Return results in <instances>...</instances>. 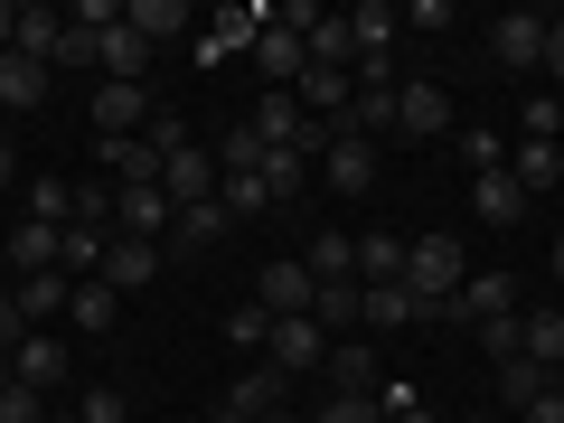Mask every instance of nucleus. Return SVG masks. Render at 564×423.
Instances as JSON below:
<instances>
[{
  "label": "nucleus",
  "mask_w": 564,
  "mask_h": 423,
  "mask_svg": "<svg viewBox=\"0 0 564 423\" xmlns=\"http://www.w3.org/2000/svg\"><path fill=\"white\" fill-rule=\"evenodd\" d=\"M470 282V254H462V236H423V245H404V292H414V311L433 321V311L452 302Z\"/></svg>",
  "instance_id": "nucleus-1"
},
{
  "label": "nucleus",
  "mask_w": 564,
  "mask_h": 423,
  "mask_svg": "<svg viewBox=\"0 0 564 423\" xmlns=\"http://www.w3.org/2000/svg\"><path fill=\"white\" fill-rule=\"evenodd\" d=\"M433 321H452V329H480V321H518V282H508V273H480V263H470V282L452 292L443 311H433Z\"/></svg>",
  "instance_id": "nucleus-2"
},
{
  "label": "nucleus",
  "mask_w": 564,
  "mask_h": 423,
  "mask_svg": "<svg viewBox=\"0 0 564 423\" xmlns=\"http://www.w3.org/2000/svg\"><path fill=\"white\" fill-rule=\"evenodd\" d=\"M311 292H321V282H311L302 254H273V263H263V282H254V302L273 311V321H311Z\"/></svg>",
  "instance_id": "nucleus-3"
},
{
  "label": "nucleus",
  "mask_w": 564,
  "mask_h": 423,
  "mask_svg": "<svg viewBox=\"0 0 564 423\" xmlns=\"http://www.w3.org/2000/svg\"><path fill=\"white\" fill-rule=\"evenodd\" d=\"M263 358H273L282 377H321V367H329V329H321V321H273Z\"/></svg>",
  "instance_id": "nucleus-4"
},
{
  "label": "nucleus",
  "mask_w": 564,
  "mask_h": 423,
  "mask_svg": "<svg viewBox=\"0 0 564 423\" xmlns=\"http://www.w3.org/2000/svg\"><path fill=\"white\" fill-rule=\"evenodd\" d=\"M489 57H499L508 76L545 66V10H499V29H489Z\"/></svg>",
  "instance_id": "nucleus-5"
},
{
  "label": "nucleus",
  "mask_w": 564,
  "mask_h": 423,
  "mask_svg": "<svg viewBox=\"0 0 564 423\" xmlns=\"http://www.w3.org/2000/svg\"><path fill=\"white\" fill-rule=\"evenodd\" d=\"M151 57H161V47L141 39L132 20H113V29H104V39H95V66H104V76H113V85H141V76H151Z\"/></svg>",
  "instance_id": "nucleus-6"
},
{
  "label": "nucleus",
  "mask_w": 564,
  "mask_h": 423,
  "mask_svg": "<svg viewBox=\"0 0 564 423\" xmlns=\"http://www.w3.org/2000/svg\"><path fill=\"white\" fill-rule=\"evenodd\" d=\"M113 217H122V236H141V245H170V188H113Z\"/></svg>",
  "instance_id": "nucleus-7"
},
{
  "label": "nucleus",
  "mask_w": 564,
  "mask_h": 423,
  "mask_svg": "<svg viewBox=\"0 0 564 423\" xmlns=\"http://www.w3.org/2000/svg\"><path fill=\"white\" fill-rule=\"evenodd\" d=\"M395 132H404V141L452 132V95H443V85H395Z\"/></svg>",
  "instance_id": "nucleus-8"
},
{
  "label": "nucleus",
  "mask_w": 564,
  "mask_h": 423,
  "mask_svg": "<svg viewBox=\"0 0 564 423\" xmlns=\"http://www.w3.org/2000/svg\"><path fill=\"white\" fill-rule=\"evenodd\" d=\"M161 188H170V207H207V198H217V151H198V141H188L180 161L161 170Z\"/></svg>",
  "instance_id": "nucleus-9"
},
{
  "label": "nucleus",
  "mask_w": 564,
  "mask_h": 423,
  "mask_svg": "<svg viewBox=\"0 0 564 423\" xmlns=\"http://www.w3.org/2000/svg\"><path fill=\"white\" fill-rule=\"evenodd\" d=\"M321 377H329V395H377V348H367V339H329V367H321Z\"/></svg>",
  "instance_id": "nucleus-10"
},
{
  "label": "nucleus",
  "mask_w": 564,
  "mask_h": 423,
  "mask_svg": "<svg viewBox=\"0 0 564 423\" xmlns=\"http://www.w3.org/2000/svg\"><path fill=\"white\" fill-rule=\"evenodd\" d=\"M470 217H480V226H518L527 217V188L508 180V170H470Z\"/></svg>",
  "instance_id": "nucleus-11"
},
{
  "label": "nucleus",
  "mask_w": 564,
  "mask_h": 423,
  "mask_svg": "<svg viewBox=\"0 0 564 423\" xmlns=\"http://www.w3.org/2000/svg\"><path fill=\"white\" fill-rule=\"evenodd\" d=\"M161 245H141V236H113V254H104V273L95 282H113V292H141V282H161Z\"/></svg>",
  "instance_id": "nucleus-12"
},
{
  "label": "nucleus",
  "mask_w": 564,
  "mask_h": 423,
  "mask_svg": "<svg viewBox=\"0 0 564 423\" xmlns=\"http://www.w3.org/2000/svg\"><path fill=\"white\" fill-rule=\"evenodd\" d=\"M282 386H292V377H282L273 358H254L236 386H226V414H254V423H263V414H282Z\"/></svg>",
  "instance_id": "nucleus-13"
},
{
  "label": "nucleus",
  "mask_w": 564,
  "mask_h": 423,
  "mask_svg": "<svg viewBox=\"0 0 564 423\" xmlns=\"http://www.w3.org/2000/svg\"><path fill=\"white\" fill-rule=\"evenodd\" d=\"M104 254H113V245H104V217H76V226L57 236V273H66V282H95Z\"/></svg>",
  "instance_id": "nucleus-14"
},
{
  "label": "nucleus",
  "mask_w": 564,
  "mask_h": 423,
  "mask_svg": "<svg viewBox=\"0 0 564 423\" xmlns=\"http://www.w3.org/2000/svg\"><path fill=\"white\" fill-rule=\"evenodd\" d=\"M254 66L273 76V95H292V85H302V66H311V47L292 39V29H273V20H263V39H254Z\"/></svg>",
  "instance_id": "nucleus-15"
},
{
  "label": "nucleus",
  "mask_w": 564,
  "mask_h": 423,
  "mask_svg": "<svg viewBox=\"0 0 564 423\" xmlns=\"http://www.w3.org/2000/svg\"><path fill=\"white\" fill-rule=\"evenodd\" d=\"M141 122H151V95H141V85H104L95 95V132L104 141H132Z\"/></svg>",
  "instance_id": "nucleus-16"
},
{
  "label": "nucleus",
  "mask_w": 564,
  "mask_h": 423,
  "mask_svg": "<svg viewBox=\"0 0 564 423\" xmlns=\"http://www.w3.org/2000/svg\"><path fill=\"white\" fill-rule=\"evenodd\" d=\"M536 395H555V367L527 358V348H518V358H499V404H508V414H527Z\"/></svg>",
  "instance_id": "nucleus-17"
},
{
  "label": "nucleus",
  "mask_w": 564,
  "mask_h": 423,
  "mask_svg": "<svg viewBox=\"0 0 564 423\" xmlns=\"http://www.w3.org/2000/svg\"><path fill=\"white\" fill-rule=\"evenodd\" d=\"M321 180L329 188H348V198H358V188H377V141H329V161H321Z\"/></svg>",
  "instance_id": "nucleus-18"
},
{
  "label": "nucleus",
  "mask_w": 564,
  "mask_h": 423,
  "mask_svg": "<svg viewBox=\"0 0 564 423\" xmlns=\"http://www.w3.org/2000/svg\"><path fill=\"white\" fill-rule=\"evenodd\" d=\"M122 20H132L151 47H170V39H188V29H198V10H188V0H132Z\"/></svg>",
  "instance_id": "nucleus-19"
},
{
  "label": "nucleus",
  "mask_w": 564,
  "mask_h": 423,
  "mask_svg": "<svg viewBox=\"0 0 564 423\" xmlns=\"http://www.w3.org/2000/svg\"><path fill=\"white\" fill-rule=\"evenodd\" d=\"M311 321H321L329 339H339V329H367V292L358 282H321V292H311Z\"/></svg>",
  "instance_id": "nucleus-20"
},
{
  "label": "nucleus",
  "mask_w": 564,
  "mask_h": 423,
  "mask_svg": "<svg viewBox=\"0 0 564 423\" xmlns=\"http://www.w3.org/2000/svg\"><path fill=\"white\" fill-rule=\"evenodd\" d=\"M10 377H20V386H57V377H66V339L29 329V339H20V358H10Z\"/></svg>",
  "instance_id": "nucleus-21"
},
{
  "label": "nucleus",
  "mask_w": 564,
  "mask_h": 423,
  "mask_svg": "<svg viewBox=\"0 0 564 423\" xmlns=\"http://www.w3.org/2000/svg\"><path fill=\"white\" fill-rule=\"evenodd\" d=\"M0 104H10V113H29V104H47V66L10 47V57H0Z\"/></svg>",
  "instance_id": "nucleus-22"
},
{
  "label": "nucleus",
  "mask_w": 564,
  "mask_h": 423,
  "mask_svg": "<svg viewBox=\"0 0 564 423\" xmlns=\"http://www.w3.org/2000/svg\"><path fill=\"white\" fill-rule=\"evenodd\" d=\"M302 104H292V95H263L254 104V141H263V151H292V141H302Z\"/></svg>",
  "instance_id": "nucleus-23"
},
{
  "label": "nucleus",
  "mask_w": 564,
  "mask_h": 423,
  "mask_svg": "<svg viewBox=\"0 0 564 423\" xmlns=\"http://www.w3.org/2000/svg\"><path fill=\"white\" fill-rule=\"evenodd\" d=\"M57 39H66V10H20V39H10V47H20V57H39L47 76H57Z\"/></svg>",
  "instance_id": "nucleus-24"
},
{
  "label": "nucleus",
  "mask_w": 564,
  "mask_h": 423,
  "mask_svg": "<svg viewBox=\"0 0 564 423\" xmlns=\"http://www.w3.org/2000/svg\"><path fill=\"white\" fill-rule=\"evenodd\" d=\"M302 263H311V282H358V236H311Z\"/></svg>",
  "instance_id": "nucleus-25"
},
{
  "label": "nucleus",
  "mask_w": 564,
  "mask_h": 423,
  "mask_svg": "<svg viewBox=\"0 0 564 423\" xmlns=\"http://www.w3.org/2000/svg\"><path fill=\"white\" fill-rule=\"evenodd\" d=\"M358 282H404V236L367 226V236H358Z\"/></svg>",
  "instance_id": "nucleus-26"
},
{
  "label": "nucleus",
  "mask_w": 564,
  "mask_h": 423,
  "mask_svg": "<svg viewBox=\"0 0 564 423\" xmlns=\"http://www.w3.org/2000/svg\"><path fill=\"white\" fill-rule=\"evenodd\" d=\"M57 236H66V226H20V236L0 245V263H20V273H57Z\"/></svg>",
  "instance_id": "nucleus-27"
},
{
  "label": "nucleus",
  "mask_w": 564,
  "mask_h": 423,
  "mask_svg": "<svg viewBox=\"0 0 564 423\" xmlns=\"http://www.w3.org/2000/svg\"><path fill=\"white\" fill-rule=\"evenodd\" d=\"M358 292H367V329H414V321H423L404 282H358Z\"/></svg>",
  "instance_id": "nucleus-28"
},
{
  "label": "nucleus",
  "mask_w": 564,
  "mask_h": 423,
  "mask_svg": "<svg viewBox=\"0 0 564 423\" xmlns=\"http://www.w3.org/2000/svg\"><path fill=\"white\" fill-rule=\"evenodd\" d=\"M66 292H76L66 273H20V292H10V302H20L29 329H39V321H57V311H66Z\"/></svg>",
  "instance_id": "nucleus-29"
},
{
  "label": "nucleus",
  "mask_w": 564,
  "mask_h": 423,
  "mask_svg": "<svg viewBox=\"0 0 564 423\" xmlns=\"http://www.w3.org/2000/svg\"><path fill=\"white\" fill-rule=\"evenodd\" d=\"M348 29H358V57H386V47L404 39V10H386V0H367V10H348Z\"/></svg>",
  "instance_id": "nucleus-30"
},
{
  "label": "nucleus",
  "mask_w": 564,
  "mask_h": 423,
  "mask_svg": "<svg viewBox=\"0 0 564 423\" xmlns=\"http://www.w3.org/2000/svg\"><path fill=\"white\" fill-rule=\"evenodd\" d=\"M518 188H564V141H518Z\"/></svg>",
  "instance_id": "nucleus-31"
},
{
  "label": "nucleus",
  "mask_w": 564,
  "mask_h": 423,
  "mask_svg": "<svg viewBox=\"0 0 564 423\" xmlns=\"http://www.w3.org/2000/svg\"><path fill=\"white\" fill-rule=\"evenodd\" d=\"M254 39H263V10H217L207 39H198V57H226V47H254Z\"/></svg>",
  "instance_id": "nucleus-32"
},
{
  "label": "nucleus",
  "mask_w": 564,
  "mask_h": 423,
  "mask_svg": "<svg viewBox=\"0 0 564 423\" xmlns=\"http://www.w3.org/2000/svg\"><path fill=\"white\" fill-rule=\"evenodd\" d=\"M518 348L545 367H564V311H518Z\"/></svg>",
  "instance_id": "nucleus-33"
},
{
  "label": "nucleus",
  "mask_w": 564,
  "mask_h": 423,
  "mask_svg": "<svg viewBox=\"0 0 564 423\" xmlns=\"http://www.w3.org/2000/svg\"><path fill=\"white\" fill-rule=\"evenodd\" d=\"M254 180L273 188V207H292V198L311 188V161H302V151H263V170H254Z\"/></svg>",
  "instance_id": "nucleus-34"
},
{
  "label": "nucleus",
  "mask_w": 564,
  "mask_h": 423,
  "mask_svg": "<svg viewBox=\"0 0 564 423\" xmlns=\"http://www.w3.org/2000/svg\"><path fill=\"white\" fill-rule=\"evenodd\" d=\"M113 311H122L113 282H76V292H66V321L76 329H113Z\"/></svg>",
  "instance_id": "nucleus-35"
},
{
  "label": "nucleus",
  "mask_w": 564,
  "mask_h": 423,
  "mask_svg": "<svg viewBox=\"0 0 564 423\" xmlns=\"http://www.w3.org/2000/svg\"><path fill=\"white\" fill-rule=\"evenodd\" d=\"M302 47H311V66H348V76H358V29L348 20H321Z\"/></svg>",
  "instance_id": "nucleus-36"
},
{
  "label": "nucleus",
  "mask_w": 564,
  "mask_h": 423,
  "mask_svg": "<svg viewBox=\"0 0 564 423\" xmlns=\"http://www.w3.org/2000/svg\"><path fill=\"white\" fill-rule=\"evenodd\" d=\"M29 226H76V188H66V180H39V188H29Z\"/></svg>",
  "instance_id": "nucleus-37"
},
{
  "label": "nucleus",
  "mask_w": 564,
  "mask_h": 423,
  "mask_svg": "<svg viewBox=\"0 0 564 423\" xmlns=\"http://www.w3.org/2000/svg\"><path fill=\"white\" fill-rule=\"evenodd\" d=\"M47 414H57V404H47V386H20V377L0 386V423H47Z\"/></svg>",
  "instance_id": "nucleus-38"
},
{
  "label": "nucleus",
  "mask_w": 564,
  "mask_h": 423,
  "mask_svg": "<svg viewBox=\"0 0 564 423\" xmlns=\"http://www.w3.org/2000/svg\"><path fill=\"white\" fill-rule=\"evenodd\" d=\"M217 207H226V217H263L273 188H263V180H217Z\"/></svg>",
  "instance_id": "nucleus-39"
},
{
  "label": "nucleus",
  "mask_w": 564,
  "mask_h": 423,
  "mask_svg": "<svg viewBox=\"0 0 564 423\" xmlns=\"http://www.w3.org/2000/svg\"><path fill=\"white\" fill-rule=\"evenodd\" d=\"M311 423H386V404L377 395H329V404H311Z\"/></svg>",
  "instance_id": "nucleus-40"
},
{
  "label": "nucleus",
  "mask_w": 564,
  "mask_h": 423,
  "mask_svg": "<svg viewBox=\"0 0 564 423\" xmlns=\"http://www.w3.org/2000/svg\"><path fill=\"white\" fill-rule=\"evenodd\" d=\"M226 339H236V348H263V339H273V311H263V302L226 311Z\"/></svg>",
  "instance_id": "nucleus-41"
},
{
  "label": "nucleus",
  "mask_w": 564,
  "mask_h": 423,
  "mask_svg": "<svg viewBox=\"0 0 564 423\" xmlns=\"http://www.w3.org/2000/svg\"><path fill=\"white\" fill-rule=\"evenodd\" d=\"M518 122H527V141H555V132H564V104L536 95V104H518Z\"/></svg>",
  "instance_id": "nucleus-42"
},
{
  "label": "nucleus",
  "mask_w": 564,
  "mask_h": 423,
  "mask_svg": "<svg viewBox=\"0 0 564 423\" xmlns=\"http://www.w3.org/2000/svg\"><path fill=\"white\" fill-rule=\"evenodd\" d=\"M20 339H29V311L0 292V358H20Z\"/></svg>",
  "instance_id": "nucleus-43"
},
{
  "label": "nucleus",
  "mask_w": 564,
  "mask_h": 423,
  "mask_svg": "<svg viewBox=\"0 0 564 423\" xmlns=\"http://www.w3.org/2000/svg\"><path fill=\"white\" fill-rule=\"evenodd\" d=\"M57 66H95V29H76V20H66V39H57Z\"/></svg>",
  "instance_id": "nucleus-44"
},
{
  "label": "nucleus",
  "mask_w": 564,
  "mask_h": 423,
  "mask_svg": "<svg viewBox=\"0 0 564 423\" xmlns=\"http://www.w3.org/2000/svg\"><path fill=\"white\" fill-rule=\"evenodd\" d=\"M480 348H489V367L518 358V321H480Z\"/></svg>",
  "instance_id": "nucleus-45"
},
{
  "label": "nucleus",
  "mask_w": 564,
  "mask_h": 423,
  "mask_svg": "<svg viewBox=\"0 0 564 423\" xmlns=\"http://www.w3.org/2000/svg\"><path fill=\"white\" fill-rule=\"evenodd\" d=\"M76 414H85V423H122V414H132V404H122V395H113V386H95V395H85V404H76Z\"/></svg>",
  "instance_id": "nucleus-46"
},
{
  "label": "nucleus",
  "mask_w": 564,
  "mask_h": 423,
  "mask_svg": "<svg viewBox=\"0 0 564 423\" xmlns=\"http://www.w3.org/2000/svg\"><path fill=\"white\" fill-rule=\"evenodd\" d=\"M545 76H555V95H564V20H545Z\"/></svg>",
  "instance_id": "nucleus-47"
},
{
  "label": "nucleus",
  "mask_w": 564,
  "mask_h": 423,
  "mask_svg": "<svg viewBox=\"0 0 564 423\" xmlns=\"http://www.w3.org/2000/svg\"><path fill=\"white\" fill-rule=\"evenodd\" d=\"M518 423H564V395H536V404H527Z\"/></svg>",
  "instance_id": "nucleus-48"
},
{
  "label": "nucleus",
  "mask_w": 564,
  "mask_h": 423,
  "mask_svg": "<svg viewBox=\"0 0 564 423\" xmlns=\"http://www.w3.org/2000/svg\"><path fill=\"white\" fill-rule=\"evenodd\" d=\"M10 39H20V10H10V0H0V57H10Z\"/></svg>",
  "instance_id": "nucleus-49"
},
{
  "label": "nucleus",
  "mask_w": 564,
  "mask_h": 423,
  "mask_svg": "<svg viewBox=\"0 0 564 423\" xmlns=\"http://www.w3.org/2000/svg\"><path fill=\"white\" fill-rule=\"evenodd\" d=\"M10 170H20V151H10V141H0V180H10Z\"/></svg>",
  "instance_id": "nucleus-50"
},
{
  "label": "nucleus",
  "mask_w": 564,
  "mask_h": 423,
  "mask_svg": "<svg viewBox=\"0 0 564 423\" xmlns=\"http://www.w3.org/2000/svg\"><path fill=\"white\" fill-rule=\"evenodd\" d=\"M47 423H85V414H76V404H57V414H47Z\"/></svg>",
  "instance_id": "nucleus-51"
},
{
  "label": "nucleus",
  "mask_w": 564,
  "mask_h": 423,
  "mask_svg": "<svg viewBox=\"0 0 564 423\" xmlns=\"http://www.w3.org/2000/svg\"><path fill=\"white\" fill-rule=\"evenodd\" d=\"M217 423H254V414H226V404H217Z\"/></svg>",
  "instance_id": "nucleus-52"
},
{
  "label": "nucleus",
  "mask_w": 564,
  "mask_h": 423,
  "mask_svg": "<svg viewBox=\"0 0 564 423\" xmlns=\"http://www.w3.org/2000/svg\"><path fill=\"white\" fill-rule=\"evenodd\" d=\"M470 423H518V414H470Z\"/></svg>",
  "instance_id": "nucleus-53"
},
{
  "label": "nucleus",
  "mask_w": 564,
  "mask_h": 423,
  "mask_svg": "<svg viewBox=\"0 0 564 423\" xmlns=\"http://www.w3.org/2000/svg\"><path fill=\"white\" fill-rule=\"evenodd\" d=\"M555 282H564V245H555Z\"/></svg>",
  "instance_id": "nucleus-54"
},
{
  "label": "nucleus",
  "mask_w": 564,
  "mask_h": 423,
  "mask_svg": "<svg viewBox=\"0 0 564 423\" xmlns=\"http://www.w3.org/2000/svg\"><path fill=\"white\" fill-rule=\"evenodd\" d=\"M0 386H10V358H0Z\"/></svg>",
  "instance_id": "nucleus-55"
},
{
  "label": "nucleus",
  "mask_w": 564,
  "mask_h": 423,
  "mask_svg": "<svg viewBox=\"0 0 564 423\" xmlns=\"http://www.w3.org/2000/svg\"><path fill=\"white\" fill-rule=\"evenodd\" d=\"M555 104H564V95H555Z\"/></svg>",
  "instance_id": "nucleus-56"
}]
</instances>
